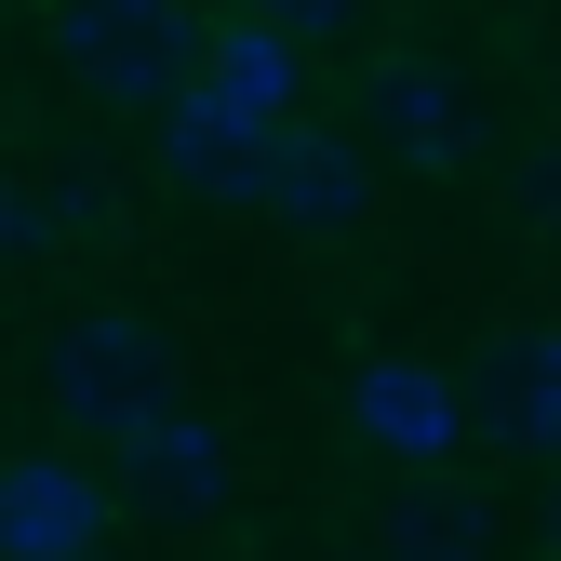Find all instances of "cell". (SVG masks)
<instances>
[{"label":"cell","instance_id":"cell-1","mask_svg":"<svg viewBox=\"0 0 561 561\" xmlns=\"http://www.w3.org/2000/svg\"><path fill=\"white\" fill-rule=\"evenodd\" d=\"M54 67L81 81L94 107H174L187 67H201V14L187 0H54Z\"/></svg>","mask_w":561,"mask_h":561},{"label":"cell","instance_id":"cell-2","mask_svg":"<svg viewBox=\"0 0 561 561\" xmlns=\"http://www.w3.org/2000/svg\"><path fill=\"white\" fill-rule=\"evenodd\" d=\"M41 401H54L81 442H121L148 401H174V334H161L148 308H81V321H54Z\"/></svg>","mask_w":561,"mask_h":561},{"label":"cell","instance_id":"cell-3","mask_svg":"<svg viewBox=\"0 0 561 561\" xmlns=\"http://www.w3.org/2000/svg\"><path fill=\"white\" fill-rule=\"evenodd\" d=\"M241 215L295 228V241H347V228H375V161L347 148V134H321V121H267Z\"/></svg>","mask_w":561,"mask_h":561},{"label":"cell","instance_id":"cell-4","mask_svg":"<svg viewBox=\"0 0 561 561\" xmlns=\"http://www.w3.org/2000/svg\"><path fill=\"white\" fill-rule=\"evenodd\" d=\"M107 455H121V481H134L148 508H215L228 481H241V442L215 428V414H187V388H174V401H148Z\"/></svg>","mask_w":561,"mask_h":561},{"label":"cell","instance_id":"cell-5","mask_svg":"<svg viewBox=\"0 0 561 561\" xmlns=\"http://www.w3.org/2000/svg\"><path fill=\"white\" fill-rule=\"evenodd\" d=\"M347 428L428 481V468L468 442V401H455V375H442V362H362V375H347Z\"/></svg>","mask_w":561,"mask_h":561},{"label":"cell","instance_id":"cell-6","mask_svg":"<svg viewBox=\"0 0 561 561\" xmlns=\"http://www.w3.org/2000/svg\"><path fill=\"white\" fill-rule=\"evenodd\" d=\"M107 548V495L81 455H0V561H67Z\"/></svg>","mask_w":561,"mask_h":561},{"label":"cell","instance_id":"cell-7","mask_svg":"<svg viewBox=\"0 0 561 561\" xmlns=\"http://www.w3.org/2000/svg\"><path fill=\"white\" fill-rule=\"evenodd\" d=\"M481 414H495L508 455H548L561 468V321H508L495 362H481Z\"/></svg>","mask_w":561,"mask_h":561},{"label":"cell","instance_id":"cell-8","mask_svg":"<svg viewBox=\"0 0 561 561\" xmlns=\"http://www.w3.org/2000/svg\"><path fill=\"white\" fill-rule=\"evenodd\" d=\"M187 107H215V121H241V134L295 121V41L241 14L228 41H201V67H187Z\"/></svg>","mask_w":561,"mask_h":561},{"label":"cell","instance_id":"cell-9","mask_svg":"<svg viewBox=\"0 0 561 561\" xmlns=\"http://www.w3.org/2000/svg\"><path fill=\"white\" fill-rule=\"evenodd\" d=\"M375 107H388V148H401L414 174H455V161L481 148V121H468V94L442 81V54H388V67H375Z\"/></svg>","mask_w":561,"mask_h":561},{"label":"cell","instance_id":"cell-10","mask_svg":"<svg viewBox=\"0 0 561 561\" xmlns=\"http://www.w3.org/2000/svg\"><path fill=\"white\" fill-rule=\"evenodd\" d=\"M375 561H495V535H481V508H468V495H442V468H428V495H388Z\"/></svg>","mask_w":561,"mask_h":561},{"label":"cell","instance_id":"cell-11","mask_svg":"<svg viewBox=\"0 0 561 561\" xmlns=\"http://www.w3.org/2000/svg\"><path fill=\"white\" fill-rule=\"evenodd\" d=\"M241 14H254V27H280V41L308 54V41H347V27H362V0H241Z\"/></svg>","mask_w":561,"mask_h":561},{"label":"cell","instance_id":"cell-12","mask_svg":"<svg viewBox=\"0 0 561 561\" xmlns=\"http://www.w3.org/2000/svg\"><path fill=\"white\" fill-rule=\"evenodd\" d=\"M508 215L561 241V134H535V148H522V187H508Z\"/></svg>","mask_w":561,"mask_h":561},{"label":"cell","instance_id":"cell-13","mask_svg":"<svg viewBox=\"0 0 561 561\" xmlns=\"http://www.w3.org/2000/svg\"><path fill=\"white\" fill-rule=\"evenodd\" d=\"M54 241V201H27V187H0V254H41Z\"/></svg>","mask_w":561,"mask_h":561},{"label":"cell","instance_id":"cell-14","mask_svg":"<svg viewBox=\"0 0 561 561\" xmlns=\"http://www.w3.org/2000/svg\"><path fill=\"white\" fill-rule=\"evenodd\" d=\"M67 561H107V548H67Z\"/></svg>","mask_w":561,"mask_h":561},{"label":"cell","instance_id":"cell-15","mask_svg":"<svg viewBox=\"0 0 561 561\" xmlns=\"http://www.w3.org/2000/svg\"><path fill=\"white\" fill-rule=\"evenodd\" d=\"M362 561H375V548H362Z\"/></svg>","mask_w":561,"mask_h":561}]
</instances>
